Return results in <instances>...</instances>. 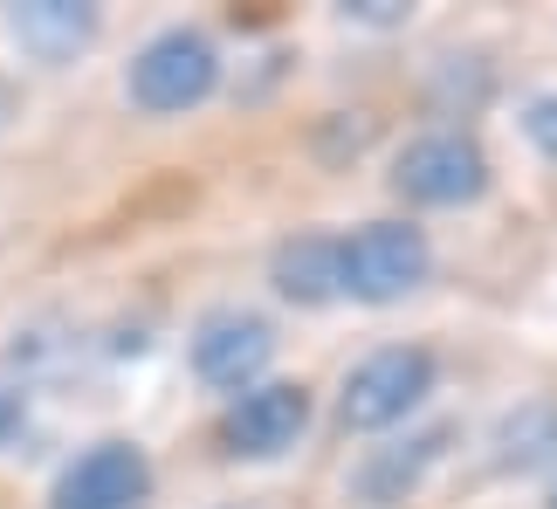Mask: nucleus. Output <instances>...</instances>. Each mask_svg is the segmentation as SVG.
<instances>
[{
    "label": "nucleus",
    "instance_id": "ddd939ff",
    "mask_svg": "<svg viewBox=\"0 0 557 509\" xmlns=\"http://www.w3.org/2000/svg\"><path fill=\"white\" fill-rule=\"evenodd\" d=\"M21 420H28V407H21V393H8V386H0V448H8V440L21 434Z\"/></svg>",
    "mask_w": 557,
    "mask_h": 509
},
{
    "label": "nucleus",
    "instance_id": "0eeeda50",
    "mask_svg": "<svg viewBox=\"0 0 557 509\" xmlns=\"http://www.w3.org/2000/svg\"><path fill=\"white\" fill-rule=\"evenodd\" d=\"M310 427V393L296 378H269V386H248L242 399L227 407L221 420V440L227 455H248V461H275L289 455Z\"/></svg>",
    "mask_w": 557,
    "mask_h": 509
},
{
    "label": "nucleus",
    "instance_id": "6e6552de",
    "mask_svg": "<svg viewBox=\"0 0 557 509\" xmlns=\"http://www.w3.org/2000/svg\"><path fill=\"white\" fill-rule=\"evenodd\" d=\"M8 28H14V41L35 62H70L76 49H90L97 14L83 8V0H21V8L8 14Z\"/></svg>",
    "mask_w": 557,
    "mask_h": 509
},
{
    "label": "nucleus",
    "instance_id": "7ed1b4c3",
    "mask_svg": "<svg viewBox=\"0 0 557 509\" xmlns=\"http://www.w3.org/2000/svg\"><path fill=\"white\" fill-rule=\"evenodd\" d=\"M426 393H434V351L426 345H379L345 372L337 413H345L351 434H379V427L413 413Z\"/></svg>",
    "mask_w": 557,
    "mask_h": 509
},
{
    "label": "nucleus",
    "instance_id": "2eb2a0df",
    "mask_svg": "<svg viewBox=\"0 0 557 509\" xmlns=\"http://www.w3.org/2000/svg\"><path fill=\"white\" fill-rule=\"evenodd\" d=\"M550 509H557V482H550Z\"/></svg>",
    "mask_w": 557,
    "mask_h": 509
},
{
    "label": "nucleus",
    "instance_id": "f8f14e48",
    "mask_svg": "<svg viewBox=\"0 0 557 509\" xmlns=\"http://www.w3.org/2000/svg\"><path fill=\"white\" fill-rule=\"evenodd\" d=\"M523 132H530V145L557 165V90L550 97H530V111H523Z\"/></svg>",
    "mask_w": 557,
    "mask_h": 509
},
{
    "label": "nucleus",
    "instance_id": "20e7f679",
    "mask_svg": "<svg viewBox=\"0 0 557 509\" xmlns=\"http://www.w3.org/2000/svg\"><path fill=\"white\" fill-rule=\"evenodd\" d=\"M393 186L413 207H468L488 194V159L468 132H420L393 159Z\"/></svg>",
    "mask_w": 557,
    "mask_h": 509
},
{
    "label": "nucleus",
    "instance_id": "f03ea898",
    "mask_svg": "<svg viewBox=\"0 0 557 509\" xmlns=\"http://www.w3.org/2000/svg\"><path fill=\"white\" fill-rule=\"evenodd\" d=\"M213 83H221V55H213V41L200 28H165V35H152L132 55L124 97H132L138 111H152V117H180V111H193V103L213 97Z\"/></svg>",
    "mask_w": 557,
    "mask_h": 509
},
{
    "label": "nucleus",
    "instance_id": "4468645a",
    "mask_svg": "<svg viewBox=\"0 0 557 509\" xmlns=\"http://www.w3.org/2000/svg\"><path fill=\"white\" fill-rule=\"evenodd\" d=\"M345 14H358V21H406V8H399V0H351Z\"/></svg>",
    "mask_w": 557,
    "mask_h": 509
},
{
    "label": "nucleus",
    "instance_id": "423d86ee",
    "mask_svg": "<svg viewBox=\"0 0 557 509\" xmlns=\"http://www.w3.org/2000/svg\"><path fill=\"white\" fill-rule=\"evenodd\" d=\"M152 496V461L138 440H97L55 475L49 509H138Z\"/></svg>",
    "mask_w": 557,
    "mask_h": 509
},
{
    "label": "nucleus",
    "instance_id": "9b49d317",
    "mask_svg": "<svg viewBox=\"0 0 557 509\" xmlns=\"http://www.w3.org/2000/svg\"><path fill=\"white\" fill-rule=\"evenodd\" d=\"M550 448H557V407L550 399H530V407H517L496 427V469H530Z\"/></svg>",
    "mask_w": 557,
    "mask_h": 509
},
{
    "label": "nucleus",
    "instance_id": "f257e3e1",
    "mask_svg": "<svg viewBox=\"0 0 557 509\" xmlns=\"http://www.w3.org/2000/svg\"><path fill=\"white\" fill-rule=\"evenodd\" d=\"M434 275V241L413 221H372L337 241V289L351 303H399Z\"/></svg>",
    "mask_w": 557,
    "mask_h": 509
},
{
    "label": "nucleus",
    "instance_id": "39448f33",
    "mask_svg": "<svg viewBox=\"0 0 557 509\" xmlns=\"http://www.w3.org/2000/svg\"><path fill=\"white\" fill-rule=\"evenodd\" d=\"M269 358H275V331H269V316H255V310H207L200 324H193V372L207 378L213 393H234L242 399L255 378L269 372Z\"/></svg>",
    "mask_w": 557,
    "mask_h": 509
},
{
    "label": "nucleus",
    "instance_id": "1a4fd4ad",
    "mask_svg": "<svg viewBox=\"0 0 557 509\" xmlns=\"http://www.w3.org/2000/svg\"><path fill=\"white\" fill-rule=\"evenodd\" d=\"M269 283L289 296V303H331V296H345L337 289V235H296L275 248V262H269Z\"/></svg>",
    "mask_w": 557,
    "mask_h": 509
},
{
    "label": "nucleus",
    "instance_id": "9d476101",
    "mask_svg": "<svg viewBox=\"0 0 557 509\" xmlns=\"http://www.w3.org/2000/svg\"><path fill=\"white\" fill-rule=\"evenodd\" d=\"M447 448V427L434 434H420V440H406V455H372L366 461V475H358V489H366L372 502H406V489L426 475V461H434Z\"/></svg>",
    "mask_w": 557,
    "mask_h": 509
}]
</instances>
